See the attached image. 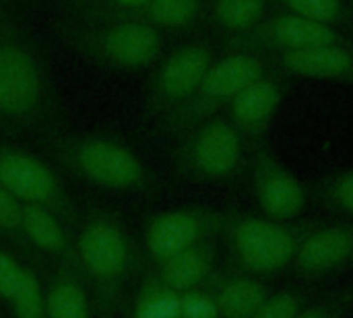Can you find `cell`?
<instances>
[{
	"mask_svg": "<svg viewBox=\"0 0 353 318\" xmlns=\"http://www.w3.org/2000/svg\"><path fill=\"white\" fill-rule=\"evenodd\" d=\"M130 318H182L180 294L172 290L149 265L143 269L132 290Z\"/></svg>",
	"mask_w": 353,
	"mask_h": 318,
	"instance_id": "20",
	"label": "cell"
},
{
	"mask_svg": "<svg viewBox=\"0 0 353 318\" xmlns=\"http://www.w3.org/2000/svg\"><path fill=\"white\" fill-rule=\"evenodd\" d=\"M230 209L211 205H188L155 213L145 219L143 257L149 267L207 240H221Z\"/></svg>",
	"mask_w": 353,
	"mask_h": 318,
	"instance_id": "8",
	"label": "cell"
},
{
	"mask_svg": "<svg viewBox=\"0 0 353 318\" xmlns=\"http://www.w3.org/2000/svg\"><path fill=\"white\" fill-rule=\"evenodd\" d=\"M0 318H8V315H6V310H4L2 306H0Z\"/></svg>",
	"mask_w": 353,
	"mask_h": 318,
	"instance_id": "32",
	"label": "cell"
},
{
	"mask_svg": "<svg viewBox=\"0 0 353 318\" xmlns=\"http://www.w3.org/2000/svg\"><path fill=\"white\" fill-rule=\"evenodd\" d=\"M219 257H221L219 240H207L165 259L163 263L151 269L172 290L182 294L207 286L219 269Z\"/></svg>",
	"mask_w": 353,
	"mask_h": 318,
	"instance_id": "18",
	"label": "cell"
},
{
	"mask_svg": "<svg viewBox=\"0 0 353 318\" xmlns=\"http://www.w3.org/2000/svg\"><path fill=\"white\" fill-rule=\"evenodd\" d=\"M267 60L288 77L353 87V39L279 54Z\"/></svg>",
	"mask_w": 353,
	"mask_h": 318,
	"instance_id": "15",
	"label": "cell"
},
{
	"mask_svg": "<svg viewBox=\"0 0 353 318\" xmlns=\"http://www.w3.org/2000/svg\"><path fill=\"white\" fill-rule=\"evenodd\" d=\"M207 288L213 292L221 318H252L273 292L267 279L219 267Z\"/></svg>",
	"mask_w": 353,
	"mask_h": 318,
	"instance_id": "17",
	"label": "cell"
},
{
	"mask_svg": "<svg viewBox=\"0 0 353 318\" xmlns=\"http://www.w3.org/2000/svg\"><path fill=\"white\" fill-rule=\"evenodd\" d=\"M350 2H352V4H353V0H350Z\"/></svg>",
	"mask_w": 353,
	"mask_h": 318,
	"instance_id": "34",
	"label": "cell"
},
{
	"mask_svg": "<svg viewBox=\"0 0 353 318\" xmlns=\"http://www.w3.org/2000/svg\"><path fill=\"white\" fill-rule=\"evenodd\" d=\"M350 269H353V261H352V267H350Z\"/></svg>",
	"mask_w": 353,
	"mask_h": 318,
	"instance_id": "33",
	"label": "cell"
},
{
	"mask_svg": "<svg viewBox=\"0 0 353 318\" xmlns=\"http://www.w3.org/2000/svg\"><path fill=\"white\" fill-rule=\"evenodd\" d=\"M353 261V219H325L300 248L292 267L302 284L321 286L325 279L345 271Z\"/></svg>",
	"mask_w": 353,
	"mask_h": 318,
	"instance_id": "14",
	"label": "cell"
},
{
	"mask_svg": "<svg viewBox=\"0 0 353 318\" xmlns=\"http://www.w3.org/2000/svg\"><path fill=\"white\" fill-rule=\"evenodd\" d=\"M269 68L267 58L248 52H228L215 58L192 97L168 116L155 120V132L168 139H180L194 126L221 116L234 97Z\"/></svg>",
	"mask_w": 353,
	"mask_h": 318,
	"instance_id": "4",
	"label": "cell"
},
{
	"mask_svg": "<svg viewBox=\"0 0 353 318\" xmlns=\"http://www.w3.org/2000/svg\"><path fill=\"white\" fill-rule=\"evenodd\" d=\"M246 180L261 215L271 219H300L310 203L308 184L271 149L269 143L250 149Z\"/></svg>",
	"mask_w": 353,
	"mask_h": 318,
	"instance_id": "10",
	"label": "cell"
},
{
	"mask_svg": "<svg viewBox=\"0 0 353 318\" xmlns=\"http://www.w3.org/2000/svg\"><path fill=\"white\" fill-rule=\"evenodd\" d=\"M77 267L87 284L97 318H118L130 302L147 267L122 217L110 209H89L74 228Z\"/></svg>",
	"mask_w": 353,
	"mask_h": 318,
	"instance_id": "1",
	"label": "cell"
},
{
	"mask_svg": "<svg viewBox=\"0 0 353 318\" xmlns=\"http://www.w3.org/2000/svg\"><path fill=\"white\" fill-rule=\"evenodd\" d=\"M176 141L172 159L182 178L201 184H238L246 178L250 149L228 116H215Z\"/></svg>",
	"mask_w": 353,
	"mask_h": 318,
	"instance_id": "5",
	"label": "cell"
},
{
	"mask_svg": "<svg viewBox=\"0 0 353 318\" xmlns=\"http://www.w3.org/2000/svg\"><path fill=\"white\" fill-rule=\"evenodd\" d=\"M41 277L48 318H97L93 296L74 267L52 265Z\"/></svg>",
	"mask_w": 353,
	"mask_h": 318,
	"instance_id": "19",
	"label": "cell"
},
{
	"mask_svg": "<svg viewBox=\"0 0 353 318\" xmlns=\"http://www.w3.org/2000/svg\"><path fill=\"white\" fill-rule=\"evenodd\" d=\"M285 12L310 19L314 23L353 33V4L350 0H271Z\"/></svg>",
	"mask_w": 353,
	"mask_h": 318,
	"instance_id": "22",
	"label": "cell"
},
{
	"mask_svg": "<svg viewBox=\"0 0 353 318\" xmlns=\"http://www.w3.org/2000/svg\"><path fill=\"white\" fill-rule=\"evenodd\" d=\"M353 315V281L321 292L296 318H350Z\"/></svg>",
	"mask_w": 353,
	"mask_h": 318,
	"instance_id": "28",
	"label": "cell"
},
{
	"mask_svg": "<svg viewBox=\"0 0 353 318\" xmlns=\"http://www.w3.org/2000/svg\"><path fill=\"white\" fill-rule=\"evenodd\" d=\"M213 60L215 52L205 41L186 43L174 50L153 77L147 99V116L159 120L188 101L199 89Z\"/></svg>",
	"mask_w": 353,
	"mask_h": 318,
	"instance_id": "12",
	"label": "cell"
},
{
	"mask_svg": "<svg viewBox=\"0 0 353 318\" xmlns=\"http://www.w3.org/2000/svg\"><path fill=\"white\" fill-rule=\"evenodd\" d=\"M56 161L79 180L114 192L151 195L155 176L122 141L103 135H60L50 141Z\"/></svg>",
	"mask_w": 353,
	"mask_h": 318,
	"instance_id": "3",
	"label": "cell"
},
{
	"mask_svg": "<svg viewBox=\"0 0 353 318\" xmlns=\"http://www.w3.org/2000/svg\"><path fill=\"white\" fill-rule=\"evenodd\" d=\"M25 267H27V263H23L19 257H14L10 250L0 248V304L4 310L21 286Z\"/></svg>",
	"mask_w": 353,
	"mask_h": 318,
	"instance_id": "29",
	"label": "cell"
},
{
	"mask_svg": "<svg viewBox=\"0 0 353 318\" xmlns=\"http://www.w3.org/2000/svg\"><path fill=\"white\" fill-rule=\"evenodd\" d=\"M323 221L321 217L281 221L230 209L221 236L225 267L269 281L294 267L300 248Z\"/></svg>",
	"mask_w": 353,
	"mask_h": 318,
	"instance_id": "2",
	"label": "cell"
},
{
	"mask_svg": "<svg viewBox=\"0 0 353 318\" xmlns=\"http://www.w3.org/2000/svg\"><path fill=\"white\" fill-rule=\"evenodd\" d=\"M269 4L271 0H215L213 19L225 35L244 33L269 14Z\"/></svg>",
	"mask_w": 353,
	"mask_h": 318,
	"instance_id": "23",
	"label": "cell"
},
{
	"mask_svg": "<svg viewBox=\"0 0 353 318\" xmlns=\"http://www.w3.org/2000/svg\"><path fill=\"white\" fill-rule=\"evenodd\" d=\"M21 217H23V205L0 184V238H4L12 246H17V250L27 259V265L35 267L43 275L46 273V269H43L46 265L27 246V242L23 238Z\"/></svg>",
	"mask_w": 353,
	"mask_h": 318,
	"instance_id": "26",
	"label": "cell"
},
{
	"mask_svg": "<svg viewBox=\"0 0 353 318\" xmlns=\"http://www.w3.org/2000/svg\"><path fill=\"white\" fill-rule=\"evenodd\" d=\"M143 10V21L157 29H184L201 17L203 0H151Z\"/></svg>",
	"mask_w": 353,
	"mask_h": 318,
	"instance_id": "25",
	"label": "cell"
},
{
	"mask_svg": "<svg viewBox=\"0 0 353 318\" xmlns=\"http://www.w3.org/2000/svg\"><path fill=\"white\" fill-rule=\"evenodd\" d=\"M319 294H321V286L314 284L298 281L285 286L277 292H271L252 318H296Z\"/></svg>",
	"mask_w": 353,
	"mask_h": 318,
	"instance_id": "24",
	"label": "cell"
},
{
	"mask_svg": "<svg viewBox=\"0 0 353 318\" xmlns=\"http://www.w3.org/2000/svg\"><path fill=\"white\" fill-rule=\"evenodd\" d=\"M0 184L21 205L52 211L74 232L81 211L66 192L60 176L37 155L0 141Z\"/></svg>",
	"mask_w": 353,
	"mask_h": 318,
	"instance_id": "7",
	"label": "cell"
},
{
	"mask_svg": "<svg viewBox=\"0 0 353 318\" xmlns=\"http://www.w3.org/2000/svg\"><path fill=\"white\" fill-rule=\"evenodd\" d=\"M180 315L182 318H221L215 296L207 286L180 294Z\"/></svg>",
	"mask_w": 353,
	"mask_h": 318,
	"instance_id": "30",
	"label": "cell"
},
{
	"mask_svg": "<svg viewBox=\"0 0 353 318\" xmlns=\"http://www.w3.org/2000/svg\"><path fill=\"white\" fill-rule=\"evenodd\" d=\"M21 228L27 246L46 267L66 265L79 271L74 232L60 217L43 207L23 205Z\"/></svg>",
	"mask_w": 353,
	"mask_h": 318,
	"instance_id": "16",
	"label": "cell"
},
{
	"mask_svg": "<svg viewBox=\"0 0 353 318\" xmlns=\"http://www.w3.org/2000/svg\"><path fill=\"white\" fill-rule=\"evenodd\" d=\"M345 39L352 37L343 31L283 10L277 14H267L261 23L244 33L225 35L223 43L228 52H248L263 58H273L279 54H292Z\"/></svg>",
	"mask_w": 353,
	"mask_h": 318,
	"instance_id": "9",
	"label": "cell"
},
{
	"mask_svg": "<svg viewBox=\"0 0 353 318\" xmlns=\"http://www.w3.org/2000/svg\"><path fill=\"white\" fill-rule=\"evenodd\" d=\"M74 41L97 60L118 68H147L161 54L159 29L147 21L122 19L103 29H83Z\"/></svg>",
	"mask_w": 353,
	"mask_h": 318,
	"instance_id": "11",
	"label": "cell"
},
{
	"mask_svg": "<svg viewBox=\"0 0 353 318\" xmlns=\"http://www.w3.org/2000/svg\"><path fill=\"white\" fill-rule=\"evenodd\" d=\"M310 203L331 215L353 219V168L325 174L308 184Z\"/></svg>",
	"mask_w": 353,
	"mask_h": 318,
	"instance_id": "21",
	"label": "cell"
},
{
	"mask_svg": "<svg viewBox=\"0 0 353 318\" xmlns=\"http://www.w3.org/2000/svg\"><path fill=\"white\" fill-rule=\"evenodd\" d=\"M0 116L8 122L46 128L52 110L35 56L12 35L0 33Z\"/></svg>",
	"mask_w": 353,
	"mask_h": 318,
	"instance_id": "6",
	"label": "cell"
},
{
	"mask_svg": "<svg viewBox=\"0 0 353 318\" xmlns=\"http://www.w3.org/2000/svg\"><path fill=\"white\" fill-rule=\"evenodd\" d=\"M6 315L8 318H48L43 277L35 267H25L21 286L10 304L6 306Z\"/></svg>",
	"mask_w": 353,
	"mask_h": 318,
	"instance_id": "27",
	"label": "cell"
},
{
	"mask_svg": "<svg viewBox=\"0 0 353 318\" xmlns=\"http://www.w3.org/2000/svg\"><path fill=\"white\" fill-rule=\"evenodd\" d=\"M149 2L151 0H110V4L120 10H139V8L143 10L149 6Z\"/></svg>",
	"mask_w": 353,
	"mask_h": 318,
	"instance_id": "31",
	"label": "cell"
},
{
	"mask_svg": "<svg viewBox=\"0 0 353 318\" xmlns=\"http://www.w3.org/2000/svg\"><path fill=\"white\" fill-rule=\"evenodd\" d=\"M288 93L290 77L271 66L234 97L228 108V120L240 132L248 149L269 143L273 122Z\"/></svg>",
	"mask_w": 353,
	"mask_h": 318,
	"instance_id": "13",
	"label": "cell"
}]
</instances>
